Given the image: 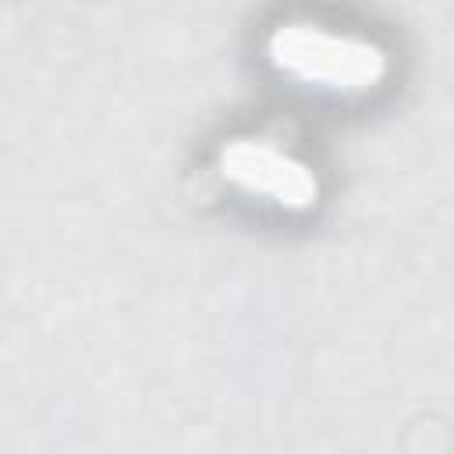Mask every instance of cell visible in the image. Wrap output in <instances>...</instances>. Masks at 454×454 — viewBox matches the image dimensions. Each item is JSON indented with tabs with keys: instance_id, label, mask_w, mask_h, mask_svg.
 Here are the masks:
<instances>
[{
	"instance_id": "6da1fadb",
	"label": "cell",
	"mask_w": 454,
	"mask_h": 454,
	"mask_svg": "<svg viewBox=\"0 0 454 454\" xmlns=\"http://www.w3.org/2000/svg\"><path fill=\"white\" fill-rule=\"evenodd\" d=\"M266 60L291 85L326 96H365L390 71V57L380 43L309 18L273 25Z\"/></svg>"
},
{
	"instance_id": "7a4b0ae2",
	"label": "cell",
	"mask_w": 454,
	"mask_h": 454,
	"mask_svg": "<svg viewBox=\"0 0 454 454\" xmlns=\"http://www.w3.org/2000/svg\"><path fill=\"white\" fill-rule=\"evenodd\" d=\"M216 174L238 195L259 206H270L277 213H294V216L316 209L319 192H323L316 170L298 153L262 135L227 138L216 153Z\"/></svg>"
}]
</instances>
